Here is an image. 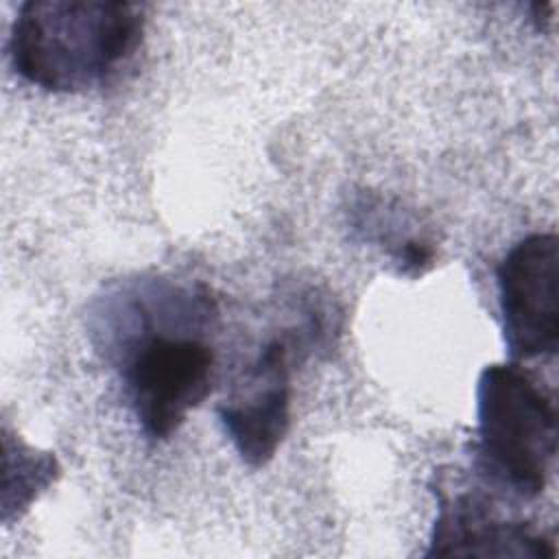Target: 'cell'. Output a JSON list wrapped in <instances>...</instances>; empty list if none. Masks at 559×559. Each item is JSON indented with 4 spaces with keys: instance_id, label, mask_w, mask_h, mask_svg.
<instances>
[{
    "instance_id": "cell-1",
    "label": "cell",
    "mask_w": 559,
    "mask_h": 559,
    "mask_svg": "<svg viewBox=\"0 0 559 559\" xmlns=\"http://www.w3.org/2000/svg\"><path fill=\"white\" fill-rule=\"evenodd\" d=\"M90 319L142 432L166 441L212 391L216 358L203 334L216 319L214 299L164 277L133 280L98 297Z\"/></svg>"
},
{
    "instance_id": "cell-2",
    "label": "cell",
    "mask_w": 559,
    "mask_h": 559,
    "mask_svg": "<svg viewBox=\"0 0 559 559\" xmlns=\"http://www.w3.org/2000/svg\"><path fill=\"white\" fill-rule=\"evenodd\" d=\"M144 37V9L122 0H28L9 35L13 70L55 94L107 85Z\"/></svg>"
},
{
    "instance_id": "cell-3",
    "label": "cell",
    "mask_w": 559,
    "mask_h": 559,
    "mask_svg": "<svg viewBox=\"0 0 559 559\" xmlns=\"http://www.w3.org/2000/svg\"><path fill=\"white\" fill-rule=\"evenodd\" d=\"M476 465L496 487L537 498L557 459L552 395L518 362H493L476 386Z\"/></svg>"
},
{
    "instance_id": "cell-4",
    "label": "cell",
    "mask_w": 559,
    "mask_h": 559,
    "mask_svg": "<svg viewBox=\"0 0 559 559\" xmlns=\"http://www.w3.org/2000/svg\"><path fill=\"white\" fill-rule=\"evenodd\" d=\"M502 336L513 362L555 356L559 347V238L518 240L496 269Z\"/></svg>"
},
{
    "instance_id": "cell-5",
    "label": "cell",
    "mask_w": 559,
    "mask_h": 559,
    "mask_svg": "<svg viewBox=\"0 0 559 559\" xmlns=\"http://www.w3.org/2000/svg\"><path fill=\"white\" fill-rule=\"evenodd\" d=\"M290 341L273 338L218 406V419L234 450L249 467H264L290 428Z\"/></svg>"
},
{
    "instance_id": "cell-6",
    "label": "cell",
    "mask_w": 559,
    "mask_h": 559,
    "mask_svg": "<svg viewBox=\"0 0 559 559\" xmlns=\"http://www.w3.org/2000/svg\"><path fill=\"white\" fill-rule=\"evenodd\" d=\"M552 542L522 520L504 518L478 489L437 487V518L426 557L552 559Z\"/></svg>"
},
{
    "instance_id": "cell-7",
    "label": "cell",
    "mask_w": 559,
    "mask_h": 559,
    "mask_svg": "<svg viewBox=\"0 0 559 559\" xmlns=\"http://www.w3.org/2000/svg\"><path fill=\"white\" fill-rule=\"evenodd\" d=\"M57 456L13 439L4 428V474H2V522L20 518L41 491L59 476Z\"/></svg>"
},
{
    "instance_id": "cell-8",
    "label": "cell",
    "mask_w": 559,
    "mask_h": 559,
    "mask_svg": "<svg viewBox=\"0 0 559 559\" xmlns=\"http://www.w3.org/2000/svg\"><path fill=\"white\" fill-rule=\"evenodd\" d=\"M552 9L555 4L552 2H535L531 4V11H533V22L537 24V28H546V24L552 20Z\"/></svg>"
}]
</instances>
